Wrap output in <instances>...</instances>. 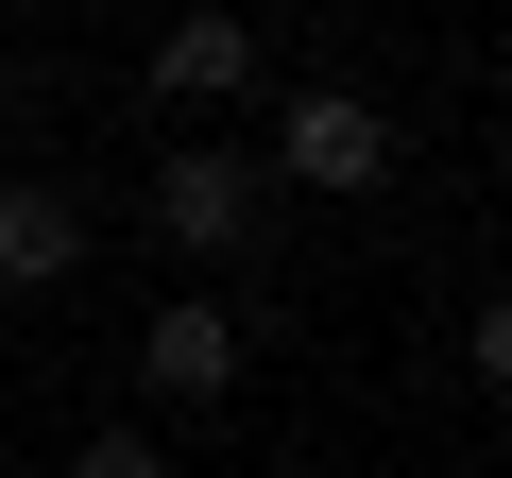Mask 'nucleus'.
<instances>
[{
	"mask_svg": "<svg viewBox=\"0 0 512 478\" xmlns=\"http://www.w3.org/2000/svg\"><path fill=\"white\" fill-rule=\"evenodd\" d=\"M393 120L359 103V86H291L274 103V137H256V171H291V188H393Z\"/></svg>",
	"mask_w": 512,
	"mask_h": 478,
	"instance_id": "1",
	"label": "nucleus"
},
{
	"mask_svg": "<svg viewBox=\"0 0 512 478\" xmlns=\"http://www.w3.org/2000/svg\"><path fill=\"white\" fill-rule=\"evenodd\" d=\"M256 205H274V171H256L239 137H188V154L154 171V239H171V257H205V274L256 239Z\"/></svg>",
	"mask_w": 512,
	"mask_h": 478,
	"instance_id": "2",
	"label": "nucleus"
},
{
	"mask_svg": "<svg viewBox=\"0 0 512 478\" xmlns=\"http://www.w3.org/2000/svg\"><path fill=\"white\" fill-rule=\"evenodd\" d=\"M239 359H256V342H239V308H222V291L137 308V393H154V410H222V393H239Z\"/></svg>",
	"mask_w": 512,
	"mask_h": 478,
	"instance_id": "3",
	"label": "nucleus"
},
{
	"mask_svg": "<svg viewBox=\"0 0 512 478\" xmlns=\"http://www.w3.org/2000/svg\"><path fill=\"white\" fill-rule=\"evenodd\" d=\"M86 274V205L52 171H0V291H69Z\"/></svg>",
	"mask_w": 512,
	"mask_h": 478,
	"instance_id": "4",
	"label": "nucleus"
},
{
	"mask_svg": "<svg viewBox=\"0 0 512 478\" xmlns=\"http://www.w3.org/2000/svg\"><path fill=\"white\" fill-rule=\"evenodd\" d=\"M256 86V18H171L154 35V103H239Z\"/></svg>",
	"mask_w": 512,
	"mask_h": 478,
	"instance_id": "5",
	"label": "nucleus"
},
{
	"mask_svg": "<svg viewBox=\"0 0 512 478\" xmlns=\"http://www.w3.org/2000/svg\"><path fill=\"white\" fill-rule=\"evenodd\" d=\"M69 478H171V444H154V427H86V444H69Z\"/></svg>",
	"mask_w": 512,
	"mask_h": 478,
	"instance_id": "6",
	"label": "nucleus"
}]
</instances>
